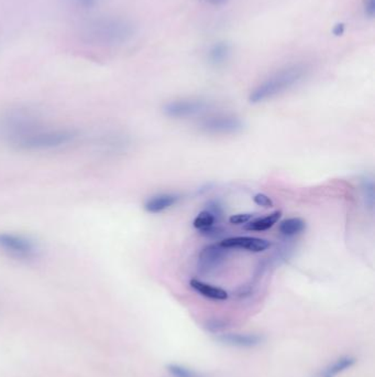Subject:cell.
<instances>
[{"label": "cell", "mask_w": 375, "mask_h": 377, "mask_svg": "<svg viewBox=\"0 0 375 377\" xmlns=\"http://www.w3.org/2000/svg\"><path fill=\"white\" fill-rule=\"evenodd\" d=\"M201 1L211 7H219V6L225 5L228 0H201Z\"/></svg>", "instance_id": "cell-24"}, {"label": "cell", "mask_w": 375, "mask_h": 377, "mask_svg": "<svg viewBox=\"0 0 375 377\" xmlns=\"http://www.w3.org/2000/svg\"><path fill=\"white\" fill-rule=\"evenodd\" d=\"M215 222V215H213L211 211L204 210L201 213H198L197 217L194 219L193 225L196 229L201 231L202 233L204 232V231H207V229L213 227Z\"/></svg>", "instance_id": "cell-16"}, {"label": "cell", "mask_w": 375, "mask_h": 377, "mask_svg": "<svg viewBox=\"0 0 375 377\" xmlns=\"http://www.w3.org/2000/svg\"><path fill=\"white\" fill-rule=\"evenodd\" d=\"M229 250L221 244H211L199 253L197 268L202 274H211L218 269L226 260Z\"/></svg>", "instance_id": "cell-7"}, {"label": "cell", "mask_w": 375, "mask_h": 377, "mask_svg": "<svg viewBox=\"0 0 375 377\" xmlns=\"http://www.w3.org/2000/svg\"><path fill=\"white\" fill-rule=\"evenodd\" d=\"M136 36V26L129 19L106 15L89 21L83 31L87 42L99 46H122Z\"/></svg>", "instance_id": "cell-2"}, {"label": "cell", "mask_w": 375, "mask_h": 377, "mask_svg": "<svg viewBox=\"0 0 375 377\" xmlns=\"http://www.w3.org/2000/svg\"><path fill=\"white\" fill-rule=\"evenodd\" d=\"M308 70L310 69L306 64L303 63L291 64L282 68L269 77H266L250 93L249 102L251 104H259L287 92L306 77Z\"/></svg>", "instance_id": "cell-3"}, {"label": "cell", "mask_w": 375, "mask_h": 377, "mask_svg": "<svg viewBox=\"0 0 375 377\" xmlns=\"http://www.w3.org/2000/svg\"><path fill=\"white\" fill-rule=\"evenodd\" d=\"M281 217V211L272 212L271 215L254 219L252 222H248V224L244 225V229H246V231H254V232H263L266 229H271L274 224H277Z\"/></svg>", "instance_id": "cell-14"}, {"label": "cell", "mask_w": 375, "mask_h": 377, "mask_svg": "<svg viewBox=\"0 0 375 377\" xmlns=\"http://www.w3.org/2000/svg\"><path fill=\"white\" fill-rule=\"evenodd\" d=\"M219 244L228 250H244L251 253L264 252L271 246L270 241L251 236L229 237Z\"/></svg>", "instance_id": "cell-8"}, {"label": "cell", "mask_w": 375, "mask_h": 377, "mask_svg": "<svg viewBox=\"0 0 375 377\" xmlns=\"http://www.w3.org/2000/svg\"><path fill=\"white\" fill-rule=\"evenodd\" d=\"M254 201L256 205L263 207H272L274 205L273 200L269 196L264 193H258L254 196Z\"/></svg>", "instance_id": "cell-20"}, {"label": "cell", "mask_w": 375, "mask_h": 377, "mask_svg": "<svg viewBox=\"0 0 375 377\" xmlns=\"http://www.w3.org/2000/svg\"><path fill=\"white\" fill-rule=\"evenodd\" d=\"M208 108V104L198 98H188V100H175L166 103L163 106V113L171 118L193 117L202 114Z\"/></svg>", "instance_id": "cell-5"}, {"label": "cell", "mask_w": 375, "mask_h": 377, "mask_svg": "<svg viewBox=\"0 0 375 377\" xmlns=\"http://www.w3.org/2000/svg\"><path fill=\"white\" fill-rule=\"evenodd\" d=\"M8 138L13 148L23 153H51L75 143L77 130L70 127L44 126L30 113L15 110L6 120Z\"/></svg>", "instance_id": "cell-1"}, {"label": "cell", "mask_w": 375, "mask_h": 377, "mask_svg": "<svg viewBox=\"0 0 375 377\" xmlns=\"http://www.w3.org/2000/svg\"><path fill=\"white\" fill-rule=\"evenodd\" d=\"M355 357L351 355H345L336 359L335 362L330 363L324 370L320 371L317 377H337L338 375L343 374L346 371L349 370L355 364Z\"/></svg>", "instance_id": "cell-13"}, {"label": "cell", "mask_w": 375, "mask_h": 377, "mask_svg": "<svg viewBox=\"0 0 375 377\" xmlns=\"http://www.w3.org/2000/svg\"><path fill=\"white\" fill-rule=\"evenodd\" d=\"M190 288L201 296L215 301H226L229 298L228 293L221 287L211 285V283H204L199 279H190Z\"/></svg>", "instance_id": "cell-11"}, {"label": "cell", "mask_w": 375, "mask_h": 377, "mask_svg": "<svg viewBox=\"0 0 375 377\" xmlns=\"http://www.w3.org/2000/svg\"><path fill=\"white\" fill-rule=\"evenodd\" d=\"M305 227H306V223L302 219L291 217V219H284L279 224V232L284 236H295V235L302 233Z\"/></svg>", "instance_id": "cell-15"}, {"label": "cell", "mask_w": 375, "mask_h": 377, "mask_svg": "<svg viewBox=\"0 0 375 377\" xmlns=\"http://www.w3.org/2000/svg\"><path fill=\"white\" fill-rule=\"evenodd\" d=\"M180 200V196L175 193H161L151 196L145 202V210L151 215H157L174 207Z\"/></svg>", "instance_id": "cell-10"}, {"label": "cell", "mask_w": 375, "mask_h": 377, "mask_svg": "<svg viewBox=\"0 0 375 377\" xmlns=\"http://www.w3.org/2000/svg\"><path fill=\"white\" fill-rule=\"evenodd\" d=\"M201 127L209 134L229 135V134L240 133L241 130L244 129V122L236 116L218 115L204 120L201 122Z\"/></svg>", "instance_id": "cell-6"}, {"label": "cell", "mask_w": 375, "mask_h": 377, "mask_svg": "<svg viewBox=\"0 0 375 377\" xmlns=\"http://www.w3.org/2000/svg\"><path fill=\"white\" fill-rule=\"evenodd\" d=\"M225 234V231H223V229H221V227H211V229H207V231H204V232H202V235H204V236L207 237H213V238H216V237L221 236V235Z\"/></svg>", "instance_id": "cell-23"}, {"label": "cell", "mask_w": 375, "mask_h": 377, "mask_svg": "<svg viewBox=\"0 0 375 377\" xmlns=\"http://www.w3.org/2000/svg\"><path fill=\"white\" fill-rule=\"evenodd\" d=\"M231 49L230 44L226 41H217L211 44L207 50V60L209 63L215 67H221L230 59Z\"/></svg>", "instance_id": "cell-12"}, {"label": "cell", "mask_w": 375, "mask_h": 377, "mask_svg": "<svg viewBox=\"0 0 375 377\" xmlns=\"http://www.w3.org/2000/svg\"><path fill=\"white\" fill-rule=\"evenodd\" d=\"M71 1L75 7L87 11V9H91V8L98 5L100 0H71Z\"/></svg>", "instance_id": "cell-21"}, {"label": "cell", "mask_w": 375, "mask_h": 377, "mask_svg": "<svg viewBox=\"0 0 375 377\" xmlns=\"http://www.w3.org/2000/svg\"><path fill=\"white\" fill-rule=\"evenodd\" d=\"M363 196H364L365 204L370 209L374 207V184L371 179H364L362 184Z\"/></svg>", "instance_id": "cell-18"}, {"label": "cell", "mask_w": 375, "mask_h": 377, "mask_svg": "<svg viewBox=\"0 0 375 377\" xmlns=\"http://www.w3.org/2000/svg\"><path fill=\"white\" fill-rule=\"evenodd\" d=\"M217 339L223 343L230 345V347H241V349H250L260 345L262 342V337L259 334L254 333H226L218 334Z\"/></svg>", "instance_id": "cell-9"}, {"label": "cell", "mask_w": 375, "mask_h": 377, "mask_svg": "<svg viewBox=\"0 0 375 377\" xmlns=\"http://www.w3.org/2000/svg\"><path fill=\"white\" fill-rule=\"evenodd\" d=\"M254 215L251 213H239V215H233L229 217V222L233 225H242L251 221Z\"/></svg>", "instance_id": "cell-19"}, {"label": "cell", "mask_w": 375, "mask_h": 377, "mask_svg": "<svg viewBox=\"0 0 375 377\" xmlns=\"http://www.w3.org/2000/svg\"><path fill=\"white\" fill-rule=\"evenodd\" d=\"M0 253L18 263L30 264L40 258V245L22 233L0 232Z\"/></svg>", "instance_id": "cell-4"}, {"label": "cell", "mask_w": 375, "mask_h": 377, "mask_svg": "<svg viewBox=\"0 0 375 377\" xmlns=\"http://www.w3.org/2000/svg\"><path fill=\"white\" fill-rule=\"evenodd\" d=\"M168 372L171 377H205L202 373L180 364H170Z\"/></svg>", "instance_id": "cell-17"}, {"label": "cell", "mask_w": 375, "mask_h": 377, "mask_svg": "<svg viewBox=\"0 0 375 377\" xmlns=\"http://www.w3.org/2000/svg\"><path fill=\"white\" fill-rule=\"evenodd\" d=\"M363 11L369 18H373L375 15V0H362Z\"/></svg>", "instance_id": "cell-22"}]
</instances>
